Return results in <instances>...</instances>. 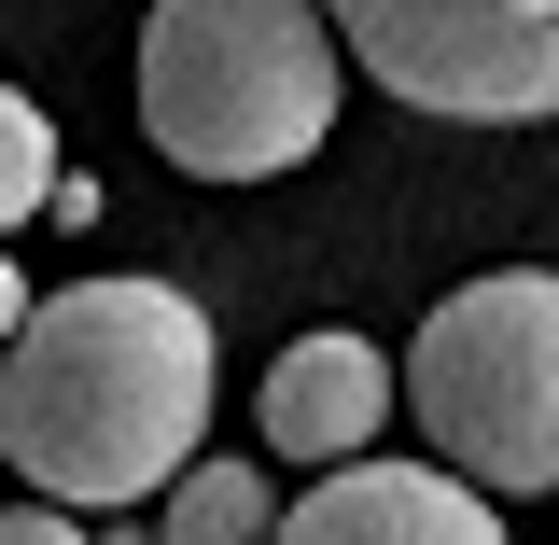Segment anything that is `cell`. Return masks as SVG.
<instances>
[{
	"label": "cell",
	"mask_w": 559,
	"mask_h": 545,
	"mask_svg": "<svg viewBox=\"0 0 559 545\" xmlns=\"http://www.w3.org/2000/svg\"><path fill=\"white\" fill-rule=\"evenodd\" d=\"M210 308L168 280H70L28 294V322L0 349V476L70 518H127L168 503V476L210 448Z\"/></svg>",
	"instance_id": "cell-1"
},
{
	"label": "cell",
	"mask_w": 559,
	"mask_h": 545,
	"mask_svg": "<svg viewBox=\"0 0 559 545\" xmlns=\"http://www.w3.org/2000/svg\"><path fill=\"white\" fill-rule=\"evenodd\" d=\"M349 43L322 0H154L140 14V140L182 182H280L336 140Z\"/></svg>",
	"instance_id": "cell-2"
},
{
	"label": "cell",
	"mask_w": 559,
	"mask_h": 545,
	"mask_svg": "<svg viewBox=\"0 0 559 545\" xmlns=\"http://www.w3.org/2000/svg\"><path fill=\"white\" fill-rule=\"evenodd\" d=\"M406 406L433 434V462L476 476L489 503L559 489V266L462 280L406 349Z\"/></svg>",
	"instance_id": "cell-3"
},
{
	"label": "cell",
	"mask_w": 559,
	"mask_h": 545,
	"mask_svg": "<svg viewBox=\"0 0 559 545\" xmlns=\"http://www.w3.org/2000/svg\"><path fill=\"white\" fill-rule=\"evenodd\" d=\"M349 70L433 127H532L559 112V0H322Z\"/></svg>",
	"instance_id": "cell-4"
},
{
	"label": "cell",
	"mask_w": 559,
	"mask_h": 545,
	"mask_svg": "<svg viewBox=\"0 0 559 545\" xmlns=\"http://www.w3.org/2000/svg\"><path fill=\"white\" fill-rule=\"evenodd\" d=\"M266 545H503V503L448 462H336L280 503Z\"/></svg>",
	"instance_id": "cell-5"
},
{
	"label": "cell",
	"mask_w": 559,
	"mask_h": 545,
	"mask_svg": "<svg viewBox=\"0 0 559 545\" xmlns=\"http://www.w3.org/2000/svg\"><path fill=\"white\" fill-rule=\"evenodd\" d=\"M252 419H266V462L336 476V462H364V448H378V419H392V349L349 336V322H322V336H294V349L266 364Z\"/></svg>",
	"instance_id": "cell-6"
},
{
	"label": "cell",
	"mask_w": 559,
	"mask_h": 545,
	"mask_svg": "<svg viewBox=\"0 0 559 545\" xmlns=\"http://www.w3.org/2000/svg\"><path fill=\"white\" fill-rule=\"evenodd\" d=\"M280 532V489H266V462H182L168 476V503H154V545H266Z\"/></svg>",
	"instance_id": "cell-7"
},
{
	"label": "cell",
	"mask_w": 559,
	"mask_h": 545,
	"mask_svg": "<svg viewBox=\"0 0 559 545\" xmlns=\"http://www.w3.org/2000/svg\"><path fill=\"white\" fill-rule=\"evenodd\" d=\"M43 197H57V127H43L14 84H0V238H14V224H28Z\"/></svg>",
	"instance_id": "cell-8"
},
{
	"label": "cell",
	"mask_w": 559,
	"mask_h": 545,
	"mask_svg": "<svg viewBox=\"0 0 559 545\" xmlns=\"http://www.w3.org/2000/svg\"><path fill=\"white\" fill-rule=\"evenodd\" d=\"M0 545H98L70 503H0Z\"/></svg>",
	"instance_id": "cell-9"
},
{
	"label": "cell",
	"mask_w": 559,
	"mask_h": 545,
	"mask_svg": "<svg viewBox=\"0 0 559 545\" xmlns=\"http://www.w3.org/2000/svg\"><path fill=\"white\" fill-rule=\"evenodd\" d=\"M14 322H28V280H14V252H0V349H14Z\"/></svg>",
	"instance_id": "cell-10"
}]
</instances>
